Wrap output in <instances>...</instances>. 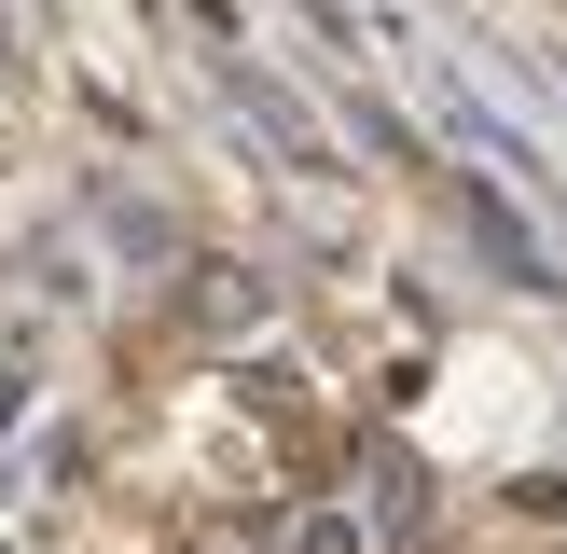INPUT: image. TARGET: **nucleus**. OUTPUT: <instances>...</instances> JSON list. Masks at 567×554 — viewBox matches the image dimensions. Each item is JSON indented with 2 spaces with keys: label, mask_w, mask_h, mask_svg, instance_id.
Listing matches in <instances>:
<instances>
[{
  "label": "nucleus",
  "mask_w": 567,
  "mask_h": 554,
  "mask_svg": "<svg viewBox=\"0 0 567 554\" xmlns=\"http://www.w3.org/2000/svg\"><path fill=\"white\" fill-rule=\"evenodd\" d=\"M0 554H14V541H0Z\"/></svg>",
  "instance_id": "nucleus-1"
}]
</instances>
